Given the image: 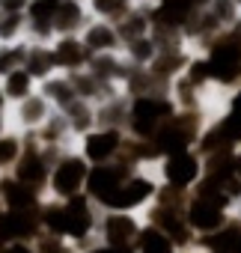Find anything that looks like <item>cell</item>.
<instances>
[{
  "mask_svg": "<svg viewBox=\"0 0 241 253\" xmlns=\"http://www.w3.org/2000/svg\"><path fill=\"white\" fill-rule=\"evenodd\" d=\"M158 191H161V179H158L155 167H137L98 209H104V211H134V214H146V209L155 203Z\"/></svg>",
  "mask_w": 241,
  "mask_h": 253,
  "instance_id": "cell-1",
  "label": "cell"
},
{
  "mask_svg": "<svg viewBox=\"0 0 241 253\" xmlns=\"http://www.w3.org/2000/svg\"><path fill=\"white\" fill-rule=\"evenodd\" d=\"M173 113H176V104L170 101L167 92L131 95L128 98V125H125V131L134 140H152Z\"/></svg>",
  "mask_w": 241,
  "mask_h": 253,
  "instance_id": "cell-2",
  "label": "cell"
},
{
  "mask_svg": "<svg viewBox=\"0 0 241 253\" xmlns=\"http://www.w3.org/2000/svg\"><path fill=\"white\" fill-rule=\"evenodd\" d=\"M86 176H89V164L86 158L78 152V149H69L57 158L54 170H51V179H48V191L45 197L48 200H72V197H80L86 191Z\"/></svg>",
  "mask_w": 241,
  "mask_h": 253,
  "instance_id": "cell-3",
  "label": "cell"
},
{
  "mask_svg": "<svg viewBox=\"0 0 241 253\" xmlns=\"http://www.w3.org/2000/svg\"><path fill=\"white\" fill-rule=\"evenodd\" d=\"M155 173H158L164 188L191 194L197 188V182L202 179V173H205V161L197 149H185V152H176V155H164L155 164Z\"/></svg>",
  "mask_w": 241,
  "mask_h": 253,
  "instance_id": "cell-4",
  "label": "cell"
},
{
  "mask_svg": "<svg viewBox=\"0 0 241 253\" xmlns=\"http://www.w3.org/2000/svg\"><path fill=\"white\" fill-rule=\"evenodd\" d=\"M143 226H146L143 214H134V211H104V209H98V229H95V235L107 247L134 250L137 235H140Z\"/></svg>",
  "mask_w": 241,
  "mask_h": 253,
  "instance_id": "cell-5",
  "label": "cell"
},
{
  "mask_svg": "<svg viewBox=\"0 0 241 253\" xmlns=\"http://www.w3.org/2000/svg\"><path fill=\"white\" fill-rule=\"evenodd\" d=\"M125 140H128V131H119V128H92L89 134H83L78 140V152L86 158L89 167L95 164H110L122 155L125 149Z\"/></svg>",
  "mask_w": 241,
  "mask_h": 253,
  "instance_id": "cell-6",
  "label": "cell"
},
{
  "mask_svg": "<svg viewBox=\"0 0 241 253\" xmlns=\"http://www.w3.org/2000/svg\"><path fill=\"white\" fill-rule=\"evenodd\" d=\"M137 167L134 164H128L125 158H116V161H110V164H95V167H89V176H86V197L95 203V206H101L119 185H122L131 173H134Z\"/></svg>",
  "mask_w": 241,
  "mask_h": 253,
  "instance_id": "cell-7",
  "label": "cell"
},
{
  "mask_svg": "<svg viewBox=\"0 0 241 253\" xmlns=\"http://www.w3.org/2000/svg\"><path fill=\"white\" fill-rule=\"evenodd\" d=\"M51 113H54V107H51V101H48L39 89H36L33 95H27L24 101H18V104L9 107L12 128L21 131V134H36L42 125L51 119Z\"/></svg>",
  "mask_w": 241,
  "mask_h": 253,
  "instance_id": "cell-8",
  "label": "cell"
},
{
  "mask_svg": "<svg viewBox=\"0 0 241 253\" xmlns=\"http://www.w3.org/2000/svg\"><path fill=\"white\" fill-rule=\"evenodd\" d=\"M42 232L39 211H9L0 209V247H9L18 241H30Z\"/></svg>",
  "mask_w": 241,
  "mask_h": 253,
  "instance_id": "cell-9",
  "label": "cell"
},
{
  "mask_svg": "<svg viewBox=\"0 0 241 253\" xmlns=\"http://www.w3.org/2000/svg\"><path fill=\"white\" fill-rule=\"evenodd\" d=\"M45 194L36 188H27L15 176H0V206L9 211H42Z\"/></svg>",
  "mask_w": 241,
  "mask_h": 253,
  "instance_id": "cell-10",
  "label": "cell"
},
{
  "mask_svg": "<svg viewBox=\"0 0 241 253\" xmlns=\"http://www.w3.org/2000/svg\"><path fill=\"white\" fill-rule=\"evenodd\" d=\"M63 0H30L27 6V42H54V18Z\"/></svg>",
  "mask_w": 241,
  "mask_h": 253,
  "instance_id": "cell-11",
  "label": "cell"
},
{
  "mask_svg": "<svg viewBox=\"0 0 241 253\" xmlns=\"http://www.w3.org/2000/svg\"><path fill=\"white\" fill-rule=\"evenodd\" d=\"M51 54L57 63V72H63V75H75V72L86 69V63H89V51L83 48L80 36H54Z\"/></svg>",
  "mask_w": 241,
  "mask_h": 253,
  "instance_id": "cell-12",
  "label": "cell"
},
{
  "mask_svg": "<svg viewBox=\"0 0 241 253\" xmlns=\"http://www.w3.org/2000/svg\"><path fill=\"white\" fill-rule=\"evenodd\" d=\"M80 42L89 51V57H95V54H122V39H119V33H116V24H110V21L92 18L83 27Z\"/></svg>",
  "mask_w": 241,
  "mask_h": 253,
  "instance_id": "cell-13",
  "label": "cell"
},
{
  "mask_svg": "<svg viewBox=\"0 0 241 253\" xmlns=\"http://www.w3.org/2000/svg\"><path fill=\"white\" fill-rule=\"evenodd\" d=\"M149 9H152V27H164L176 33H182L191 15L197 12L194 0H155Z\"/></svg>",
  "mask_w": 241,
  "mask_h": 253,
  "instance_id": "cell-14",
  "label": "cell"
},
{
  "mask_svg": "<svg viewBox=\"0 0 241 253\" xmlns=\"http://www.w3.org/2000/svg\"><path fill=\"white\" fill-rule=\"evenodd\" d=\"M92 21L86 3H75V0H63L57 18H54V36H80L83 27Z\"/></svg>",
  "mask_w": 241,
  "mask_h": 253,
  "instance_id": "cell-15",
  "label": "cell"
},
{
  "mask_svg": "<svg viewBox=\"0 0 241 253\" xmlns=\"http://www.w3.org/2000/svg\"><path fill=\"white\" fill-rule=\"evenodd\" d=\"M116 33L122 39V45L134 42V39H143V36H152V9L149 6H131L116 21Z\"/></svg>",
  "mask_w": 241,
  "mask_h": 253,
  "instance_id": "cell-16",
  "label": "cell"
},
{
  "mask_svg": "<svg viewBox=\"0 0 241 253\" xmlns=\"http://www.w3.org/2000/svg\"><path fill=\"white\" fill-rule=\"evenodd\" d=\"M39 92L51 101L54 110H66L69 104L78 101V92H75V86H72V78L63 75V72H57V75H51L48 81H42V84H39Z\"/></svg>",
  "mask_w": 241,
  "mask_h": 253,
  "instance_id": "cell-17",
  "label": "cell"
},
{
  "mask_svg": "<svg viewBox=\"0 0 241 253\" xmlns=\"http://www.w3.org/2000/svg\"><path fill=\"white\" fill-rule=\"evenodd\" d=\"M24 69L33 75V81H36V84H42V81H48L51 75H57V63H54L51 45L27 42V60H24Z\"/></svg>",
  "mask_w": 241,
  "mask_h": 253,
  "instance_id": "cell-18",
  "label": "cell"
},
{
  "mask_svg": "<svg viewBox=\"0 0 241 253\" xmlns=\"http://www.w3.org/2000/svg\"><path fill=\"white\" fill-rule=\"evenodd\" d=\"M60 113L66 116V122H69V128H72V137H75V140H80L83 134H89L92 128H98L95 104H89V101H83V98H78L75 104H69V107L60 110Z\"/></svg>",
  "mask_w": 241,
  "mask_h": 253,
  "instance_id": "cell-19",
  "label": "cell"
},
{
  "mask_svg": "<svg viewBox=\"0 0 241 253\" xmlns=\"http://www.w3.org/2000/svg\"><path fill=\"white\" fill-rule=\"evenodd\" d=\"M95 119H98V128H119L125 131L128 125V95H116L104 104H95Z\"/></svg>",
  "mask_w": 241,
  "mask_h": 253,
  "instance_id": "cell-20",
  "label": "cell"
},
{
  "mask_svg": "<svg viewBox=\"0 0 241 253\" xmlns=\"http://www.w3.org/2000/svg\"><path fill=\"white\" fill-rule=\"evenodd\" d=\"M0 84H3V95H6L9 107L18 104V101H24L27 95H33V92L39 89V84L33 81V75H30L27 69H15V72H9L6 78H0Z\"/></svg>",
  "mask_w": 241,
  "mask_h": 253,
  "instance_id": "cell-21",
  "label": "cell"
},
{
  "mask_svg": "<svg viewBox=\"0 0 241 253\" xmlns=\"http://www.w3.org/2000/svg\"><path fill=\"white\" fill-rule=\"evenodd\" d=\"M21 152H24V134L9 128L3 137H0V176H9L15 170Z\"/></svg>",
  "mask_w": 241,
  "mask_h": 253,
  "instance_id": "cell-22",
  "label": "cell"
},
{
  "mask_svg": "<svg viewBox=\"0 0 241 253\" xmlns=\"http://www.w3.org/2000/svg\"><path fill=\"white\" fill-rule=\"evenodd\" d=\"M134 253H176V244L170 241V235H164L158 226L146 223L137 235V244H134Z\"/></svg>",
  "mask_w": 241,
  "mask_h": 253,
  "instance_id": "cell-23",
  "label": "cell"
},
{
  "mask_svg": "<svg viewBox=\"0 0 241 253\" xmlns=\"http://www.w3.org/2000/svg\"><path fill=\"white\" fill-rule=\"evenodd\" d=\"M122 57H125L131 66H137V69H149L152 60L158 57V45H155L152 36H143V39L125 42V45H122Z\"/></svg>",
  "mask_w": 241,
  "mask_h": 253,
  "instance_id": "cell-24",
  "label": "cell"
},
{
  "mask_svg": "<svg viewBox=\"0 0 241 253\" xmlns=\"http://www.w3.org/2000/svg\"><path fill=\"white\" fill-rule=\"evenodd\" d=\"M131 6H134L131 0H89V3H86V9H89L92 18H98V21H110V24H116V21L122 18Z\"/></svg>",
  "mask_w": 241,
  "mask_h": 253,
  "instance_id": "cell-25",
  "label": "cell"
},
{
  "mask_svg": "<svg viewBox=\"0 0 241 253\" xmlns=\"http://www.w3.org/2000/svg\"><path fill=\"white\" fill-rule=\"evenodd\" d=\"M27 39V15H3L0 12V45H12Z\"/></svg>",
  "mask_w": 241,
  "mask_h": 253,
  "instance_id": "cell-26",
  "label": "cell"
},
{
  "mask_svg": "<svg viewBox=\"0 0 241 253\" xmlns=\"http://www.w3.org/2000/svg\"><path fill=\"white\" fill-rule=\"evenodd\" d=\"M24 60H27V39L12 42V45H0V78H6L15 69H24Z\"/></svg>",
  "mask_w": 241,
  "mask_h": 253,
  "instance_id": "cell-27",
  "label": "cell"
},
{
  "mask_svg": "<svg viewBox=\"0 0 241 253\" xmlns=\"http://www.w3.org/2000/svg\"><path fill=\"white\" fill-rule=\"evenodd\" d=\"M205 9H208V12H211V18L223 27V33H226L238 18H241V9H238L235 3H229V0H211Z\"/></svg>",
  "mask_w": 241,
  "mask_h": 253,
  "instance_id": "cell-28",
  "label": "cell"
},
{
  "mask_svg": "<svg viewBox=\"0 0 241 253\" xmlns=\"http://www.w3.org/2000/svg\"><path fill=\"white\" fill-rule=\"evenodd\" d=\"M30 0H0V12L3 15H27Z\"/></svg>",
  "mask_w": 241,
  "mask_h": 253,
  "instance_id": "cell-29",
  "label": "cell"
},
{
  "mask_svg": "<svg viewBox=\"0 0 241 253\" xmlns=\"http://www.w3.org/2000/svg\"><path fill=\"white\" fill-rule=\"evenodd\" d=\"M80 253H134V250H125V247H107V244L95 241L92 247H86V250H80Z\"/></svg>",
  "mask_w": 241,
  "mask_h": 253,
  "instance_id": "cell-30",
  "label": "cell"
},
{
  "mask_svg": "<svg viewBox=\"0 0 241 253\" xmlns=\"http://www.w3.org/2000/svg\"><path fill=\"white\" fill-rule=\"evenodd\" d=\"M9 128H12V119H9V113H3V110H0V137H3Z\"/></svg>",
  "mask_w": 241,
  "mask_h": 253,
  "instance_id": "cell-31",
  "label": "cell"
},
{
  "mask_svg": "<svg viewBox=\"0 0 241 253\" xmlns=\"http://www.w3.org/2000/svg\"><path fill=\"white\" fill-rule=\"evenodd\" d=\"M0 110L9 113V101H6V95H3V84H0Z\"/></svg>",
  "mask_w": 241,
  "mask_h": 253,
  "instance_id": "cell-32",
  "label": "cell"
},
{
  "mask_svg": "<svg viewBox=\"0 0 241 253\" xmlns=\"http://www.w3.org/2000/svg\"><path fill=\"white\" fill-rule=\"evenodd\" d=\"M131 3H134V6H152L155 0H131Z\"/></svg>",
  "mask_w": 241,
  "mask_h": 253,
  "instance_id": "cell-33",
  "label": "cell"
},
{
  "mask_svg": "<svg viewBox=\"0 0 241 253\" xmlns=\"http://www.w3.org/2000/svg\"><path fill=\"white\" fill-rule=\"evenodd\" d=\"M208 3H211V0H194V6H197V9H205Z\"/></svg>",
  "mask_w": 241,
  "mask_h": 253,
  "instance_id": "cell-34",
  "label": "cell"
},
{
  "mask_svg": "<svg viewBox=\"0 0 241 253\" xmlns=\"http://www.w3.org/2000/svg\"><path fill=\"white\" fill-rule=\"evenodd\" d=\"M229 3H235V6H238V9H241V0H229Z\"/></svg>",
  "mask_w": 241,
  "mask_h": 253,
  "instance_id": "cell-35",
  "label": "cell"
},
{
  "mask_svg": "<svg viewBox=\"0 0 241 253\" xmlns=\"http://www.w3.org/2000/svg\"><path fill=\"white\" fill-rule=\"evenodd\" d=\"M75 3H89V0H75Z\"/></svg>",
  "mask_w": 241,
  "mask_h": 253,
  "instance_id": "cell-36",
  "label": "cell"
}]
</instances>
